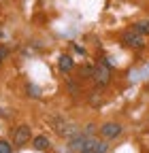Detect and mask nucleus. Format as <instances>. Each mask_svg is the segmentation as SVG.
Segmentation results:
<instances>
[{
	"instance_id": "2",
	"label": "nucleus",
	"mask_w": 149,
	"mask_h": 153,
	"mask_svg": "<svg viewBox=\"0 0 149 153\" xmlns=\"http://www.w3.org/2000/svg\"><path fill=\"white\" fill-rule=\"evenodd\" d=\"M92 79H94L98 85H107L111 81V70L104 62H100L98 66H94V74H92Z\"/></svg>"
},
{
	"instance_id": "5",
	"label": "nucleus",
	"mask_w": 149,
	"mask_h": 153,
	"mask_svg": "<svg viewBox=\"0 0 149 153\" xmlns=\"http://www.w3.org/2000/svg\"><path fill=\"white\" fill-rule=\"evenodd\" d=\"M121 126L119 123H115V121H109V123H104V126H100V134L104 138H117L119 134H121Z\"/></svg>"
},
{
	"instance_id": "6",
	"label": "nucleus",
	"mask_w": 149,
	"mask_h": 153,
	"mask_svg": "<svg viewBox=\"0 0 149 153\" xmlns=\"http://www.w3.org/2000/svg\"><path fill=\"white\" fill-rule=\"evenodd\" d=\"M87 140H89V138L85 136V134H83V132H79V134H74V136L70 138V147H72L74 151H81V149L85 147V143H87Z\"/></svg>"
},
{
	"instance_id": "3",
	"label": "nucleus",
	"mask_w": 149,
	"mask_h": 153,
	"mask_svg": "<svg viewBox=\"0 0 149 153\" xmlns=\"http://www.w3.org/2000/svg\"><path fill=\"white\" fill-rule=\"evenodd\" d=\"M30 138H32V130H30V126H19V128L13 132V145H15V147L26 145Z\"/></svg>"
},
{
	"instance_id": "13",
	"label": "nucleus",
	"mask_w": 149,
	"mask_h": 153,
	"mask_svg": "<svg viewBox=\"0 0 149 153\" xmlns=\"http://www.w3.org/2000/svg\"><path fill=\"white\" fill-rule=\"evenodd\" d=\"M4 55H7V49H4V47H0V64H2V60H4Z\"/></svg>"
},
{
	"instance_id": "7",
	"label": "nucleus",
	"mask_w": 149,
	"mask_h": 153,
	"mask_svg": "<svg viewBox=\"0 0 149 153\" xmlns=\"http://www.w3.org/2000/svg\"><path fill=\"white\" fill-rule=\"evenodd\" d=\"M72 66H74V60L70 55H60V60H58V68L62 70V72H68V70H72Z\"/></svg>"
},
{
	"instance_id": "1",
	"label": "nucleus",
	"mask_w": 149,
	"mask_h": 153,
	"mask_svg": "<svg viewBox=\"0 0 149 153\" xmlns=\"http://www.w3.org/2000/svg\"><path fill=\"white\" fill-rule=\"evenodd\" d=\"M121 41H124V45H126V47H132V49H141V47L145 45V41H143V34H139L134 28L126 30V32L121 34Z\"/></svg>"
},
{
	"instance_id": "11",
	"label": "nucleus",
	"mask_w": 149,
	"mask_h": 153,
	"mask_svg": "<svg viewBox=\"0 0 149 153\" xmlns=\"http://www.w3.org/2000/svg\"><path fill=\"white\" fill-rule=\"evenodd\" d=\"M11 149H13V145H11V143L0 140V153H11Z\"/></svg>"
},
{
	"instance_id": "9",
	"label": "nucleus",
	"mask_w": 149,
	"mask_h": 153,
	"mask_svg": "<svg viewBox=\"0 0 149 153\" xmlns=\"http://www.w3.org/2000/svg\"><path fill=\"white\" fill-rule=\"evenodd\" d=\"M134 30L139 34H149V19H141V22L134 24Z\"/></svg>"
},
{
	"instance_id": "10",
	"label": "nucleus",
	"mask_w": 149,
	"mask_h": 153,
	"mask_svg": "<svg viewBox=\"0 0 149 153\" xmlns=\"http://www.w3.org/2000/svg\"><path fill=\"white\" fill-rule=\"evenodd\" d=\"M81 132L85 134V136H87V138H92V134H94V132H96V126H94V123H89V126H85V128H83Z\"/></svg>"
},
{
	"instance_id": "4",
	"label": "nucleus",
	"mask_w": 149,
	"mask_h": 153,
	"mask_svg": "<svg viewBox=\"0 0 149 153\" xmlns=\"http://www.w3.org/2000/svg\"><path fill=\"white\" fill-rule=\"evenodd\" d=\"M107 143L104 140H96V138H89L85 143V147L81 149V153H107Z\"/></svg>"
},
{
	"instance_id": "8",
	"label": "nucleus",
	"mask_w": 149,
	"mask_h": 153,
	"mask_svg": "<svg viewBox=\"0 0 149 153\" xmlns=\"http://www.w3.org/2000/svg\"><path fill=\"white\" fill-rule=\"evenodd\" d=\"M32 145H34L36 151H49V149H51V143H49L47 136H36V138L32 140Z\"/></svg>"
},
{
	"instance_id": "12",
	"label": "nucleus",
	"mask_w": 149,
	"mask_h": 153,
	"mask_svg": "<svg viewBox=\"0 0 149 153\" xmlns=\"http://www.w3.org/2000/svg\"><path fill=\"white\" fill-rule=\"evenodd\" d=\"M28 96H34V98H39V87H36V85H28Z\"/></svg>"
}]
</instances>
